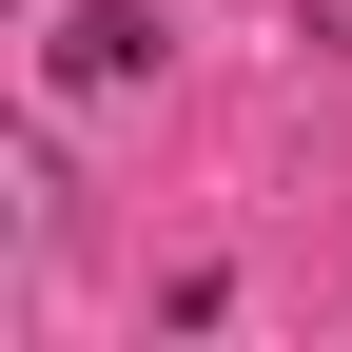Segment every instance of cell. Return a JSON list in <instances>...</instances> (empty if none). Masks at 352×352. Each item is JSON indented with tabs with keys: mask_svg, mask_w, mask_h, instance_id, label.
Instances as JSON below:
<instances>
[{
	"mask_svg": "<svg viewBox=\"0 0 352 352\" xmlns=\"http://www.w3.org/2000/svg\"><path fill=\"white\" fill-rule=\"evenodd\" d=\"M59 78H78V98H118V78H157V20H138V0H98V20H59Z\"/></svg>",
	"mask_w": 352,
	"mask_h": 352,
	"instance_id": "6da1fadb",
	"label": "cell"
},
{
	"mask_svg": "<svg viewBox=\"0 0 352 352\" xmlns=\"http://www.w3.org/2000/svg\"><path fill=\"white\" fill-rule=\"evenodd\" d=\"M294 20H314V39H333V59H352V0H294Z\"/></svg>",
	"mask_w": 352,
	"mask_h": 352,
	"instance_id": "7a4b0ae2",
	"label": "cell"
}]
</instances>
